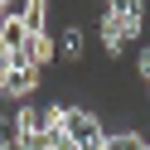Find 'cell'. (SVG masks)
I'll use <instances>...</instances> for the list:
<instances>
[{
	"instance_id": "2",
	"label": "cell",
	"mask_w": 150,
	"mask_h": 150,
	"mask_svg": "<svg viewBox=\"0 0 150 150\" xmlns=\"http://www.w3.org/2000/svg\"><path fill=\"white\" fill-rule=\"evenodd\" d=\"M58 49L68 53V58H82V49H87V39H82V29H78V24H68V29H63Z\"/></svg>"
},
{
	"instance_id": "3",
	"label": "cell",
	"mask_w": 150,
	"mask_h": 150,
	"mask_svg": "<svg viewBox=\"0 0 150 150\" xmlns=\"http://www.w3.org/2000/svg\"><path fill=\"white\" fill-rule=\"evenodd\" d=\"M136 73H140V82H145V92H150V49L136 53Z\"/></svg>"
},
{
	"instance_id": "1",
	"label": "cell",
	"mask_w": 150,
	"mask_h": 150,
	"mask_svg": "<svg viewBox=\"0 0 150 150\" xmlns=\"http://www.w3.org/2000/svg\"><path fill=\"white\" fill-rule=\"evenodd\" d=\"M34 82H39V68H29V63H15V68L5 73V82H0V87L10 92V97H29V92H34Z\"/></svg>"
},
{
	"instance_id": "4",
	"label": "cell",
	"mask_w": 150,
	"mask_h": 150,
	"mask_svg": "<svg viewBox=\"0 0 150 150\" xmlns=\"http://www.w3.org/2000/svg\"><path fill=\"white\" fill-rule=\"evenodd\" d=\"M145 150H150V140H145Z\"/></svg>"
}]
</instances>
